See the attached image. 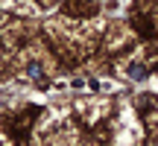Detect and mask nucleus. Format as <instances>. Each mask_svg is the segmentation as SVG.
<instances>
[{
  "label": "nucleus",
  "mask_w": 158,
  "mask_h": 146,
  "mask_svg": "<svg viewBox=\"0 0 158 146\" xmlns=\"http://www.w3.org/2000/svg\"><path fill=\"white\" fill-rule=\"evenodd\" d=\"M129 76H132V79H143V76H147V70H143L141 64H135V67L129 70Z\"/></svg>",
  "instance_id": "obj_1"
},
{
  "label": "nucleus",
  "mask_w": 158,
  "mask_h": 146,
  "mask_svg": "<svg viewBox=\"0 0 158 146\" xmlns=\"http://www.w3.org/2000/svg\"><path fill=\"white\" fill-rule=\"evenodd\" d=\"M27 73H29L32 79H41V67H38V64H29V67H27Z\"/></svg>",
  "instance_id": "obj_2"
}]
</instances>
